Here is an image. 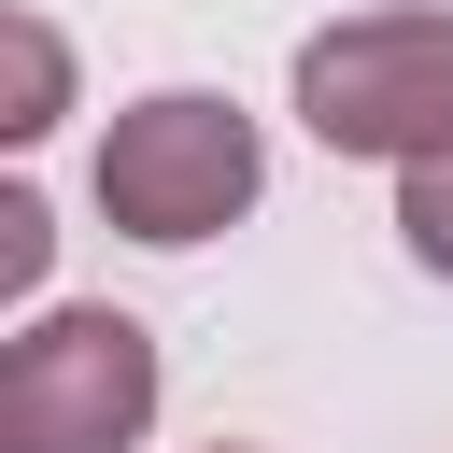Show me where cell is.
<instances>
[{"instance_id":"1","label":"cell","mask_w":453,"mask_h":453,"mask_svg":"<svg viewBox=\"0 0 453 453\" xmlns=\"http://www.w3.org/2000/svg\"><path fill=\"white\" fill-rule=\"evenodd\" d=\"M99 226L113 241H156V255H198V241H226L241 212H255V184H269V142H255V113L241 99H212V85H156V99H127L113 127H99Z\"/></svg>"},{"instance_id":"2","label":"cell","mask_w":453,"mask_h":453,"mask_svg":"<svg viewBox=\"0 0 453 453\" xmlns=\"http://www.w3.org/2000/svg\"><path fill=\"white\" fill-rule=\"evenodd\" d=\"M297 127L326 156H368V170L453 156V14H425V0L326 14L297 42Z\"/></svg>"},{"instance_id":"3","label":"cell","mask_w":453,"mask_h":453,"mask_svg":"<svg viewBox=\"0 0 453 453\" xmlns=\"http://www.w3.org/2000/svg\"><path fill=\"white\" fill-rule=\"evenodd\" d=\"M156 396V326L113 297H57L0 354V453H142Z\"/></svg>"},{"instance_id":"4","label":"cell","mask_w":453,"mask_h":453,"mask_svg":"<svg viewBox=\"0 0 453 453\" xmlns=\"http://www.w3.org/2000/svg\"><path fill=\"white\" fill-rule=\"evenodd\" d=\"M71 113V42H57V14H14V113H0V142H42Z\"/></svg>"},{"instance_id":"5","label":"cell","mask_w":453,"mask_h":453,"mask_svg":"<svg viewBox=\"0 0 453 453\" xmlns=\"http://www.w3.org/2000/svg\"><path fill=\"white\" fill-rule=\"evenodd\" d=\"M396 241H411V269H425V283H453V156L396 170Z\"/></svg>"},{"instance_id":"6","label":"cell","mask_w":453,"mask_h":453,"mask_svg":"<svg viewBox=\"0 0 453 453\" xmlns=\"http://www.w3.org/2000/svg\"><path fill=\"white\" fill-rule=\"evenodd\" d=\"M42 241H57V226H42V198L14 184V198H0V283H14V297L42 283Z\"/></svg>"},{"instance_id":"7","label":"cell","mask_w":453,"mask_h":453,"mask_svg":"<svg viewBox=\"0 0 453 453\" xmlns=\"http://www.w3.org/2000/svg\"><path fill=\"white\" fill-rule=\"evenodd\" d=\"M212 453H255V439H212Z\"/></svg>"}]
</instances>
